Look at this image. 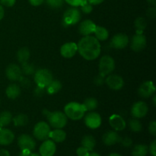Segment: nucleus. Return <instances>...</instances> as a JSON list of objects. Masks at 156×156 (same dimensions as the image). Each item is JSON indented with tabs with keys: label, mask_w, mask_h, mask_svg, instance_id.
<instances>
[{
	"label": "nucleus",
	"mask_w": 156,
	"mask_h": 156,
	"mask_svg": "<svg viewBox=\"0 0 156 156\" xmlns=\"http://www.w3.org/2000/svg\"><path fill=\"white\" fill-rule=\"evenodd\" d=\"M78 52L81 56L88 61L97 59L101 52V45L94 36H85L77 44Z\"/></svg>",
	"instance_id": "nucleus-1"
},
{
	"label": "nucleus",
	"mask_w": 156,
	"mask_h": 156,
	"mask_svg": "<svg viewBox=\"0 0 156 156\" xmlns=\"http://www.w3.org/2000/svg\"><path fill=\"white\" fill-rule=\"evenodd\" d=\"M43 114L47 118L50 126L54 129H62L65 127L68 121L66 114L61 111L50 112L47 109H44L43 111Z\"/></svg>",
	"instance_id": "nucleus-2"
},
{
	"label": "nucleus",
	"mask_w": 156,
	"mask_h": 156,
	"mask_svg": "<svg viewBox=\"0 0 156 156\" xmlns=\"http://www.w3.org/2000/svg\"><path fill=\"white\" fill-rule=\"evenodd\" d=\"M86 109L83 104L78 102H69L64 107V114L67 118L71 119L72 120H79L83 118L85 116Z\"/></svg>",
	"instance_id": "nucleus-3"
},
{
	"label": "nucleus",
	"mask_w": 156,
	"mask_h": 156,
	"mask_svg": "<svg viewBox=\"0 0 156 156\" xmlns=\"http://www.w3.org/2000/svg\"><path fill=\"white\" fill-rule=\"evenodd\" d=\"M98 69L99 74L104 77L111 74L115 69V61L114 58L108 55L102 56L99 60Z\"/></svg>",
	"instance_id": "nucleus-4"
},
{
	"label": "nucleus",
	"mask_w": 156,
	"mask_h": 156,
	"mask_svg": "<svg viewBox=\"0 0 156 156\" xmlns=\"http://www.w3.org/2000/svg\"><path fill=\"white\" fill-rule=\"evenodd\" d=\"M81 12L76 7L70 8L67 9L63 14V18H62V24L65 27L68 26L75 25L77 23L79 22L81 20Z\"/></svg>",
	"instance_id": "nucleus-5"
},
{
	"label": "nucleus",
	"mask_w": 156,
	"mask_h": 156,
	"mask_svg": "<svg viewBox=\"0 0 156 156\" xmlns=\"http://www.w3.org/2000/svg\"><path fill=\"white\" fill-rule=\"evenodd\" d=\"M35 83L37 86L46 88L48 84L53 79L51 72L47 69H41L35 71L34 76Z\"/></svg>",
	"instance_id": "nucleus-6"
},
{
	"label": "nucleus",
	"mask_w": 156,
	"mask_h": 156,
	"mask_svg": "<svg viewBox=\"0 0 156 156\" xmlns=\"http://www.w3.org/2000/svg\"><path fill=\"white\" fill-rule=\"evenodd\" d=\"M50 131V126L47 122L40 121L34 127L33 134L37 140L44 141L49 138Z\"/></svg>",
	"instance_id": "nucleus-7"
},
{
	"label": "nucleus",
	"mask_w": 156,
	"mask_h": 156,
	"mask_svg": "<svg viewBox=\"0 0 156 156\" xmlns=\"http://www.w3.org/2000/svg\"><path fill=\"white\" fill-rule=\"evenodd\" d=\"M105 84L111 89L114 91L120 90L124 85V81L120 76L115 74H110L105 77Z\"/></svg>",
	"instance_id": "nucleus-8"
},
{
	"label": "nucleus",
	"mask_w": 156,
	"mask_h": 156,
	"mask_svg": "<svg viewBox=\"0 0 156 156\" xmlns=\"http://www.w3.org/2000/svg\"><path fill=\"white\" fill-rule=\"evenodd\" d=\"M148 111H149V108L145 102L137 101L134 103L131 108V115L134 118H143L146 116Z\"/></svg>",
	"instance_id": "nucleus-9"
},
{
	"label": "nucleus",
	"mask_w": 156,
	"mask_h": 156,
	"mask_svg": "<svg viewBox=\"0 0 156 156\" xmlns=\"http://www.w3.org/2000/svg\"><path fill=\"white\" fill-rule=\"evenodd\" d=\"M146 37L143 34H136L131 39L130 47L133 51L140 52L146 48Z\"/></svg>",
	"instance_id": "nucleus-10"
},
{
	"label": "nucleus",
	"mask_w": 156,
	"mask_h": 156,
	"mask_svg": "<svg viewBox=\"0 0 156 156\" xmlns=\"http://www.w3.org/2000/svg\"><path fill=\"white\" fill-rule=\"evenodd\" d=\"M101 117L98 113L90 112L85 115V123L88 128L95 129L101 125Z\"/></svg>",
	"instance_id": "nucleus-11"
},
{
	"label": "nucleus",
	"mask_w": 156,
	"mask_h": 156,
	"mask_svg": "<svg viewBox=\"0 0 156 156\" xmlns=\"http://www.w3.org/2000/svg\"><path fill=\"white\" fill-rule=\"evenodd\" d=\"M129 37L125 34H117L114 35L111 41V45L113 48L117 50H122L124 49L129 44Z\"/></svg>",
	"instance_id": "nucleus-12"
},
{
	"label": "nucleus",
	"mask_w": 156,
	"mask_h": 156,
	"mask_svg": "<svg viewBox=\"0 0 156 156\" xmlns=\"http://www.w3.org/2000/svg\"><path fill=\"white\" fill-rule=\"evenodd\" d=\"M155 92V87L152 81L144 82L138 89L139 95L143 98H149Z\"/></svg>",
	"instance_id": "nucleus-13"
},
{
	"label": "nucleus",
	"mask_w": 156,
	"mask_h": 156,
	"mask_svg": "<svg viewBox=\"0 0 156 156\" xmlns=\"http://www.w3.org/2000/svg\"><path fill=\"white\" fill-rule=\"evenodd\" d=\"M18 145L21 150L27 149L32 151L36 146V143L34 140L30 136L27 134H22L18 139Z\"/></svg>",
	"instance_id": "nucleus-14"
},
{
	"label": "nucleus",
	"mask_w": 156,
	"mask_h": 156,
	"mask_svg": "<svg viewBox=\"0 0 156 156\" xmlns=\"http://www.w3.org/2000/svg\"><path fill=\"white\" fill-rule=\"evenodd\" d=\"M56 150V146L54 142L50 140H44L41 145L39 152L41 156H53Z\"/></svg>",
	"instance_id": "nucleus-15"
},
{
	"label": "nucleus",
	"mask_w": 156,
	"mask_h": 156,
	"mask_svg": "<svg viewBox=\"0 0 156 156\" xmlns=\"http://www.w3.org/2000/svg\"><path fill=\"white\" fill-rule=\"evenodd\" d=\"M5 74L8 79L12 81V82L18 81L20 78L21 77V76H22L21 67L18 66V65L15 63L10 64V65L8 66L5 70Z\"/></svg>",
	"instance_id": "nucleus-16"
},
{
	"label": "nucleus",
	"mask_w": 156,
	"mask_h": 156,
	"mask_svg": "<svg viewBox=\"0 0 156 156\" xmlns=\"http://www.w3.org/2000/svg\"><path fill=\"white\" fill-rule=\"evenodd\" d=\"M96 24H94V21L91 20L86 19L85 21H82L79 25V32L82 36H88L91 34H94V30H95Z\"/></svg>",
	"instance_id": "nucleus-17"
},
{
	"label": "nucleus",
	"mask_w": 156,
	"mask_h": 156,
	"mask_svg": "<svg viewBox=\"0 0 156 156\" xmlns=\"http://www.w3.org/2000/svg\"><path fill=\"white\" fill-rule=\"evenodd\" d=\"M78 51L77 44L74 42H68L64 44L60 48V53L64 58H72Z\"/></svg>",
	"instance_id": "nucleus-18"
},
{
	"label": "nucleus",
	"mask_w": 156,
	"mask_h": 156,
	"mask_svg": "<svg viewBox=\"0 0 156 156\" xmlns=\"http://www.w3.org/2000/svg\"><path fill=\"white\" fill-rule=\"evenodd\" d=\"M109 123L116 131H122L126 128V123L124 119L118 114H113L109 118Z\"/></svg>",
	"instance_id": "nucleus-19"
},
{
	"label": "nucleus",
	"mask_w": 156,
	"mask_h": 156,
	"mask_svg": "<svg viewBox=\"0 0 156 156\" xmlns=\"http://www.w3.org/2000/svg\"><path fill=\"white\" fill-rule=\"evenodd\" d=\"M102 140L106 146H113V145L120 143L121 140V137L116 131L110 130L104 134Z\"/></svg>",
	"instance_id": "nucleus-20"
},
{
	"label": "nucleus",
	"mask_w": 156,
	"mask_h": 156,
	"mask_svg": "<svg viewBox=\"0 0 156 156\" xmlns=\"http://www.w3.org/2000/svg\"><path fill=\"white\" fill-rule=\"evenodd\" d=\"M15 140V135L13 132L9 129L2 128L0 129V145L1 146H9Z\"/></svg>",
	"instance_id": "nucleus-21"
},
{
	"label": "nucleus",
	"mask_w": 156,
	"mask_h": 156,
	"mask_svg": "<svg viewBox=\"0 0 156 156\" xmlns=\"http://www.w3.org/2000/svg\"><path fill=\"white\" fill-rule=\"evenodd\" d=\"M21 88L17 84H10L9 86L7 87L5 90V94L9 98L12 99H16L18 98L21 94Z\"/></svg>",
	"instance_id": "nucleus-22"
},
{
	"label": "nucleus",
	"mask_w": 156,
	"mask_h": 156,
	"mask_svg": "<svg viewBox=\"0 0 156 156\" xmlns=\"http://www.w3.org/2000/svg\"><path fill=\"white\" fill-rule=\"evenodd\" d=\"M49 138L51 139L54 143H62L66 138V133L62 129H55L54 130L50 131Z\"/></svg>",
	"instance_id": "nucleus-23"
},
{
	"label": "nucleus",
	"mask_w": 156,
	"mask_h": 156,
	"mask_svg": "<svg viewBox=\"0 0 156 156\" xmlns=\"http://www.w3.org/2000/svg\"><path fill=\"white\" fill-rule=\"evenodd\" d=\"M94 37L99 41H105L109 37V32L108 29L101 26H96L95 30L94 31Z\"/></svg>",
	"instance_id": "nucleus-24"
},
{
	"label": "nucleus",
	"mask_w": 156,
	"mask_h": 156,
	"mask_svg": "<svg viewBox=\"0 0 156 156\" xmlns=\"http://www.w3.org/2000/svg\"><path fill=\"white\" fill-rule=\"evenodd\" d=\"M62 89V83L58 80H52L45 88V90L49 94H54Z\"/></svg>",
	"instance_id": "nucleus-25"
},
{
	"label": "nucleus",
	"mask_w": 156,
	"mask_h": 156,
	"mask_svg": "<svg viewBox=\"0 0 156 156\" xmlns=\"http://www.w3.org/2000/svg\"><path fill=\"white\" fill-rule=\"evenodd\" d=\"M96 146V140L94 136L91 135H87L82 138V146L88 149L89 152L92 151Z\"/></svg>",
	"instance_id": "nucleus-26"
},
{
	"label": "nucleus",
	"mask_w": 156,
	"mask_h": 156,
	"mask_svg": "<svg viewBox=\"0 0 156 156\" xmlns=\"http://www.w3.org/2000/svg\"><path fill=\"white\" fill-rule=\"evenodd\" d=\"M17 59L20 63L27 62L30 58V50L27 47H21L17 52Z\"/></svg>",
	"instance_id": "nucleus-27"
},
{
	"label": "nucleus",
	"mask_w": 156,
	"mask_h": 156,
	"mask_svg": "<svg viewBox=\"0 0 156 156\" xmlns=\"http://www.w3.org/2000/svg\"><path fill=\"white\" fill-rule=\"evenodd\" d=\"M12 121L15 126H24L28 123L29 118L26 114H18L15 117H12Z\"/></svg>",
	"instance_id": "nucleus-28"
},
{
	"label": "nucleus",
	"mask_w": 156,
	"mask_h": 156,
	"mask_svg": "<svg viewBox=\"0 0 156 156\" xmlns=\"http://www.w3.org/2000/svg\"><path fill=\"white\" fill-rule=\"evenodd\" d=\"M149 152V147L146 145L139 144L134 146L132 151L133 156H146Z\"/></svg>",
	"instance_id": "nucleus-29"
},
{
	"label": "nucleus",
	"mask_w": 156,
	"mask_h": 156,
	"mask_svg": "<svg viewBox=\"0 0 156 156\" xmlns=\"http://www.w3.org/2000/svg\"><path fill=\"white\" fill-rule=\"evenodd\" d=\"M134 25H135L137 34H143L145 29H146L147 23H146V19L144 18H143V17H138L135 20Z\"/></svg>",
	"instance_id": "nucleus-30"
},
{
	"label": "nucleus",
	"mask_w": 156,
	"mask_h": 156,
	"mask_svg": "<svg viewBox=\"0 0 156 156\" xmlns=\"http://www.w3.org/2000/svg\"><path fill=\"white\" fill-rule=\"evenodd\" d=\"M21 73L25 75V76H30V75L34 74L35 71H36L34 65H33L32 63H30L28 61L21 63Z\"/></svg>",
	"instance_id": "nucleus-31"
},
{
	"label": "nucleus",
	"mask_w": 156,
	"mask_h": 156,
	"mask_svg": "<svg viewBox=\"0 0 156 156\" xmlns=\"http://www.w3.org/2000/svg\"><path fill=\"white\" fill-rule=\"evenodd\" d=\"M83 105L85 106L86 111H92L98 108V102L97 99L94 98H88L83 102Z\"/></svg>",
	"instance_id": "nucleus-32"
},
{
	"label": "nucleus",
	"mask_w": 156,
	"mask_h": 156,
	"mask_svg": "<svg viewBox=\"0 0 156 156\" xmlns=\"http://www.w3.org/2000/svg\"><path fill=\"white\" fill-rule=\"evenodd\" d=\"M12 121V115L9 111H2L0 113V123L3 126H8Z\"/></svg>",
	"instance_id": "nucleus-33"
},
{
	"label": "nucleus",
	"mask_w": 156,
	"mask_h": 156,
	"mask_svg": "<svg viewBox=\"0 0 156 156\" xmlns=\"http://www.w3.org/2000/svg\"><path fill=\"white\" fill-rule=\"evenodd\" d=\"M129 127L130 130H132L134 133H139L143 129L141 122L139 120V119L133 118L130 119L129 120Z\"/></svg>",
	"instance_id": "nucleus-34"
},
{
	"label": "nucleus",
	"mask_w": 156,
	"mask_h": 156,
	"mask_svg": "<svg viewBox=\"0 0 156 156\" xmlns=\"http://www.w3.org/2000/svg\"><path fill=\"white\" fill-rule=\"evenodd\" d=\"M44 2L52 9H59L63 5L64 0H45Z\"/></svg>",
	"instance_id": "nucleus-35"
},
{
	"label": "nucleus",
	"mask_w": 156,
	"mask_h": 156,
	"mask_svg": "<svg viewBox=\"0 0 156 156\" xmlns=\"http://www.w3.org/2000/svg\"><path fill=\"white\" fill-rule=\"evenodd\" d=\"M80 7L81 11H82L84 14H90L93 10L92 5H91L89 2H88L84 3V4L82 5H81Z\"/></svg>",
	"instance_id": "nucleus-36"
},
{
	"label": "nucleus",
	"mask_w": 156,
	"mask_h": 156,
	"mask_svg": "<svg viewBox=\"0 0 156 156\" xmlns=\"http://www.w3.org/2000/svg\"><path fill=\"white\" fill-rule=\"evenodd\" d=\"M64 1L73 7H79L86 2L87 0H64Z\"/></svg>",
	"instance_id": "nucleus-37"
},
{
	"label": "nucleus",
	"mask_w": 156,
	"mask_h": 156,
	"mask_svg": "<svg viewBox=\"0 0 156 156\" xmlns=\"http://www.w3.org/2000/svg\"><path fill=\"white\" fill-rule=\"evenodd\" d=\"M18 82H20L21 86L24 87V88H29V87L30 86V84H31L30 83V79H29L28 78L22 76H21V77L19 79Z\"/></svg>",
	"instance_id": "nucleus-38"
},
{
	"label": "nucleus",
	"mask_w": 156,
	"mask_h": 156,
	"mask_svg": "<svg viewBox=\"0 0 156 156\" xmlns=\"http://www.w3.org/2000/svg\"><path fill=\"white\" fill-rule=\"evenodd\" d=\"M105 77L101 76L100 74L98 75L96 77H94V84L95 85H98V86H101L105 84Z\"/></svg>",
	"instance_id": "nucleus-39"
},
{
	"label": "nucleus",
	"mask_w": 156,
	"mask_h": 156,
	"mask_svg": "<svg viewBox=\"0 0 156 156\" xmlns=\"http://www.w3.org/2000/svg\"><path fill=\"white\" fill-rule=\"evenodd\" d=\"M45 93V88H43V87H40L37 85V88H35L34 91V94L36 97H42L43 95Z\"/></svg>",
	"instance_id": "nucleus-40"
},
{
	"label": "nucleus",
	"mask_w": 156,
	"mask_h": 156,
	"mask_svg": "<svg viewBox=\"0 0 156 156\" xmlns=\"http://www.w3.org/2000/svg\"><path fill=\"white\" fill-rule=\"evenodd\" d=\"M76 154L78 156H88L89 155V151L85 149L83 146L78 148L76 150Z\"/></svg>",
	"instance_id": "nucleus-41"
},
{
	"label": "nucleus",
	"mask_w": 156,
	"mask_h": 156,
	"mask_svg": "<svg viewBox=\"0 0 156 156\" xmlns=\"http://www.w3.org/2000/svg\"><path fill=\"white\" fill-rule=\"evenodd\" d=\"M120 143H122L124 147H130L133 144V140H131L129 137H124L123 139L121 138V140H120Z\"/></svg>",
	"instance_id": "nucleus-42"
},
{
	"label": "nucleus",
	"mask_w": 156,
	"mask_h": 156,
	"mask_svg": "<svg viewBox=\"0 0 156 156\" xmlns=\"http://www.w3.org/2000/svg\"><path fill=\"white\" fill-rule=\"evenodd\" d=\"M146 15H147V16L149 17V18L154 19L156 17V9L155 6L150 7L149 9H148L147 12H146Z\"/></svg>",
	"instance_id": "nucleus-43"
},
{
	"label": "nucleus",
	"mask_w": 156,
	"mask_h": 156,
	"mask_svg": "<svg viewBox=\"0 0 156 156\" xmlns=\"http://www.w3.org/2000/svg\"><path fill=\"white\" fill-rule=\"evenodd\" d=\"M16 2V0H0V4L5 7H12Z\"/></svg>",
	"instance_id": "nucleus-44"
},
{
	"label": "nucleus",
	"mask_w": 156,
	"mask_h": 156,
	"mask_svg": "<svg viewBox=\"0 0 156 156\" xmlns=\"http://www.w3.org/2000/svg\"><path fill=\"white\" fill-rule=\"evenodd\" d=\"M149 132L152 136H156V122L155 120L151 122L149 125Z\"/></svg>",
	"instance_id": "nucleus-45"
},
{
	"label": "nucleus",
	"mask_w": 156,
	"mask_h": 156,
	"mask_svg": "<svg viewBox=\"0 0 156 156\" xmlns=\"http://www.w3.org/2000/svg\"><path fill=\"white\" fill-rule=\"evenodd\" d=\"M149 150L150 154L152 156H156V140H154L150 144V146L149 148Z\"/></svg>",
	"instance_id": "nucleus-46"
},
{
	"label": "nucleus",
	"mask_w": 156,
	"mask_h": 156,
	"mask_svg": "<svg viewBox=\"0 0 156 156\" xmlns=\"http://www.w3.org/2000/svg\"><path fill=\"white\" fill-rule=\"evenodd\" d=\"M30 4L33 6H39L44 2L45 0H28Z\"/></svg>",
	"instance_id": "nucleus-47"
},
{
	"label": "nucleus",
	"mask_w": 156,
	"mask_h": 156,
	"mask_svg": "<svg viewBox=\"0 0 156 156\" xmlns=\"http://www.w3.org/2000/svg\"><path fill=\"white\" fill-rule=\"evenodd\" d=\"M19 156H32V152L31 151L27 150V149H24L21 151Z\"/></svg>",
	"instance_id": "nucleus-48"
},
{
	"label": "nucleus",
	"mask_w": 156,
	"mask_h": 156,
	"mask_svg": "<svg viewBox=\"0 0 156 156\" xmlns=\"http://www.w3.org/2000/svg\"><path fill=\"white\" fill-rule=\"evenodd\" d=\"M105 0H87V2H89L91 5H99L103 2Z\"/></svg>",
	"instance_id": "nucleus-49"
},
{
	"label": "nucleus",
	"mask_w": 156,
	"mask_h": 156,
	"mask_svg": "<svg viewBox=\"0 0 156 156\" xmlns=\"http://www.w3.org/2000/svg\"><path fill=\"white\" fill-rule=\"evenodd\" d=\"M0 156H10V153L6 149H0Z\"/></svg>",
	"instance_id": "nucleus-50"
},
{
	"label": "nucleus",
	"mask_w": 156,
	"mask_h": 156,
	"mask_svg": "<svg viewBox=\"0 0 156 156\" xmlns=\"http://www.w3.org/2000/svg\"><path fill=\"white\" fill-rule=\"evenodd\" d=\"M5 15V11H4V8L3 6L0 4V21L3 18Z\"/></svg>",
	"instance_id": "nucleus-51"
},
{
	"label": "nucleus",
	"mask_w": 156,
	"mask_h": 156,
	"mask_svg": "<svg viewBox=\"0 0 156 156\" xmlns=\"http://www.w3.org/2000/svg\"><path fill=\"white\" fill-rule=\"evenodd\" d=\"M147 2L149 3V4L155 6V5H156V0H147Z\"/></svg>",
	"instance_id": "nucleus-52"
},
{
	"label": "nucleus",
	"mask_w": 156,
	"mask_h": 156,
	"mask_svg": "<svg viewBox=\"0 0 156 156\" xmlns=\"http://www.w3.org/2000/svg\"><path fill=\"white\" fill-rule=\"evenodd\" d=\"M88 156H101L97 152H91V153H89V155Z\"/></svg>",
	"instance_id": "nucleus-53"
},
{
	"label": "nucleus",
	"mask_w": 156,
	"mask_h": 156,
	"mask_svg": "<svg viewBox=\"0 0 156 156\" xmlns=\"http://www.w3.org/2000/svg\"><path fill=\"white\" fill-rule=\"evenodd\" d=\"M153 105L154 106H155L156 105V97L155 95H154V94H153Z\"/></svg>",
	"instance_id": "nucleus-54"
},
{
	"label": "nucleus",
	"mask_w": 156,
	"mask_h": 156,
	"mask_svg": "<svg viewBox=\"0 0 156 156\" xmlns=\"http://www.w3.org/2000/svg\"><path fill=\"white\" fill-rule=\"evenodd\" d=\"M109 156H122V155H120V154H118V153H112V154H111Z\"/></svg>",
	"instance_id": "nucleus-55"
},
{
	"label": "nucleus",
	"mask_w": 156,
	"mask_h": 156,
	"mask_svg": "<svg viewBox=\"0 0 156 156\" xmlns=\"http://www.w3.org/2000/svg\"><path fill=\"white\" fill-rule=\"evenodd\" d=\"M32 156H41V155L38 153H32Z\"/></svg>",
	"instance_id": "nucleus-56"
},
{
	"label": "nucleus",
	"mask_w": 156,
	"mask_h": 156,
	"mask_svg": "<svg viewBox=\"0 0 156 156\" xmlns=\"http://www.w3.org/2000/svg\"><path fill=\"white\" fill-rule=\"evenodd\" d=\"M2 128H3V126H2V125L1 124V123H0V129H2Z\"/></svg>",
	"instance_id": "nucleus-57"
},
{
	"label": "nucleus",
	"mask_w": 156,
	"mask_h": 156,
	"mask_svg": "<svg viewBox=\"0 0 156 156\" xmlns=\"http://www.w3.org/2000/svg\"><path fill=\"white\" fill-rule=\"evenodd\" d=\"M0 103H1V101H0Z\"/></svg>",
	"instance_id": "nucleus-58"
}]
</instances>
